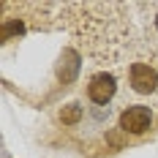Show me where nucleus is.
I'll list each match as a JSON object with an SVG mask.
<instances>
[{"label":"nucleus","instance_id":"39448f33","mask_svg":"<svg viewBox=\"0 0 158 158\" xmlns=\"http://www.w3.org/2000/svg\"><path fill=\"white\" fill-rule=\"evenodd\" d=\"M79 68H82V57H79L77 49H63V55H60V65H57V79L68 85V82H74L79 74Z\"/></svg>","mask_w":158,"mask_h":158},{"label":"nucleus","instance_id":"20e7f679","mask_svg":"<svg viewBox=\"0 0 158 158\" xmlns=\"http://www.w3.org/2000/svg\"><path fill=\"white\" fill-rule=\"evenodd\" d=\"M134 8L147 14L144 16V41L158 55V3H136Z\"/></svg>","mask_w":158,"mask_h":158},{"label":"nucleus","instance_id":"423d86ee","mask_svg":"<svg viewBox=\"0 0 158 158\" xmlns=\"http://www.w3.org/2000/svg\"><path fill=\"white\" fill-rule=\"evenodd\" d=\"M25 33V19H19V16H6L3 19V25H0V38L3 41H11L14 35H22Z\"/></svg>","mask_w":158,"mask_h":158},{"label":"nucleus","instance_id":"f257e3e1","mask_svg":"<svg viewBox=\"0 0 158 158\" xmlns=\"http://www.w3.org/2000/svg\"><path fill=\"white\" fill-rule=\"evenodd\" d=\"M128 82L131 90L139 95H150L158 90V71L150 63H131L128 68Z\"/></svg>","mask_w":158,"mask_h":158},{"label":"nucleus","instance_id":"0eeeda50","mask_svg":"<svg viewBox=\"0 0 158 158\" xmlns=\"http://www.w3.org/2000/svg\"><path fill=\"white\" fill-rule=\"evenodd\" d=\"M79 120H82V106L79 104H68L60 109V123L63 126H77Z\"/></svg>","mask_w":158,"mask_h":158},{"label":"nucleus","instance_id":"7ed1b4c3","mask_svg":"<svg viewBox=\"0 0 158 158\" xmlns=\"http://www.w3.org/2000/svg\"><path fill=\"white\" fill-rule=\"evenodd\" d=\"M114 93H117V79H114V74H109V71L95 74V77L90 79V85H87V98H90L93 104H98V106L109 104L112 98H114Z\"/></svg>","mask_w":158,"mask_h":158},{"label":"nucleus","instance_id":"f03ea898","mask_svg":"<svg viewBox=\"0 0 158 158\" xmlns=\"http://www.w3.org/2000/svg\"><path fill=\"white\" fill-rule=\"evenodd\" d=\"M150 126H153V112L142 104L126 106L120 114V131L123 134H144Z\"/></svg>","mask_w":158,"mask_h":158}]
</instances>
